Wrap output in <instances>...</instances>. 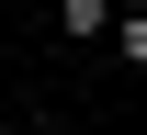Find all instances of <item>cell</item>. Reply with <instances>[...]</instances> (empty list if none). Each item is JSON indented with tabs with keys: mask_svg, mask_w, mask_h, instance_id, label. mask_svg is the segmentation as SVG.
Segmentation results:
<instances>
[{
	"mask_svg": "<svg viewBox=\"0 0 147 135\" xmlns=\"http://www.w3.org/2000/svg\"><path fill=\"white\" fill-rule=\"evenodd\" d=\"M57 34H68V45H102L113 34V0H57Z\"/></svg>",
	"mask_w": 147,
	"mask_h": 135,
	"instance_id": "obj_1",
	"label": "cell"
},
{
	"mask_svg": "<svg viewBox=\"0 0 147 135\" xmlns=\"http://www.w3.org/2000/svg\"><path fill=\"white\" fill-rule=\"evenodd\" d=\"M113 45H125V57L147 68V11H125V23H113Z\"/></svg>",
	"mask_w": 147,
	"mask_h": 135,
	"instance_id": "obj_2",
	"label": "cell"
}]
</instances>
